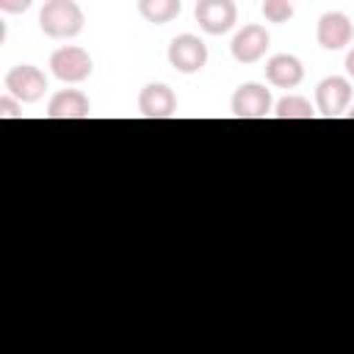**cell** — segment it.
Instances as JSON below:
<instances>
[{
	"label": "cell",
	"instance_id": "1",
	"mask_svg": "<svg viewBox=\"0 0 354 354\" xmlns=\"http://www.w3.org/2000/svg\"><path fill=\"white\" fill-rule=\"evenodd\" d=\"M83 8L77 0H44L39 11V28L50 39H75L83 30Z\"/></svg>",
	"mask_w": 354,
	"mask_h": 354
},
{
	"label": "cell",
	"instance_id": "2",
	"mask_svg": "<svg viewBox=\"0 0 354 354\" xmlns=\"http://www.w3.org/2000/svg\"><path fill=\"white\" fill-rule=\"evenodd\" d=\"M6 88L19 102H39L47 91V75L33 64H17L6 72Z\"/></svg>",
	"mask_w": 354,
	"mask_h": 354
},
{
	"label": "cell",
	"instance_id": "3",
	"mask_svg": "<svg viewBox=\"0 0 354 354\" xmlns=\"http://www.w3.org/2000/svg\"><path fill=\"white\" fill-rule=\"evenodd\" d=\"M50 69L61 83H83V80H88L94 64H91V55L83 47L66 44V47H58L50 55Z\"/></svg>",
	"mask_w": 354,
	"mask_h": 354
},
{
	"label": "cell",
	"instance_id": "4",
	"mask_svg": "<svg viewBox=\"0 0 354 354\" xmlns=\"http://www.w3.org/2000/svg\"><path fill=\"white\" fill-rule=\"evenodd\" d=\"M169 64L183 75H194L207 64V44L194 33H180L169 41Z\"/></svg>",
	"mask_w": 354,
	"mask_h": 354
},
{
	"label": "cell",
	"instance_id": "5",
	"mask_svg": "<svg viewBox=\"0 0 354 354\" xmlns=\"http://www.w3.org/2000/svg\"><path fill=\"white\" fill-rule=\"evenodd\" d=\"M194 17L199 28L210 36H221L235 28L238 22V8L232 0H199L194 8Z\"/></svg>",
	"mask_w": 354,
	"mask_h": 354
},
{
	"label": "cell",
	"instance_id": "6",
	"mask_svg": "<svg viewBox=\"0 0 354 354\" xmlns=\"http://www.w3.org/2000/svg\"><path fill=\"white\" fill-rule=\"evenodd\" d=\"M232 113L238 119H263L271 113V91L260 83H241L232 94Z\"/></svg>",
	"mask_w": 354,
	"mask_h": 354
},
{
	"label": "cell",
	"instance_id": "7",
	"mask_svg": "<svg viewBox=\"0 0 354 354\" xmlns=\"http://www.w3.org/2000/svg\"><path fill=\"white\" fill-rule=\"evenodd\" d=\"M351 102V83L348 77H340V75H332V77H324L315 88V111L324 113V116H340Z\"/></svg>",
	"mask_w": 354,
	"mask_h": 354
},
{
	"label": "cell",
	"instance_id": "8",
	"mask_svg": "<svg viewBox=\"0 0 354 354\" xmlns=\"http://www.w3.org/2000/svg\"><path fill=\"white\" fill-rule=\"evenodd\" d=\"M268 44H271L268 30H266L263 25H254V22H252V25H243V28L232 36L230 50H232V58H235L238 64H257V61L266 55Z\"/></svg>",
	"mask_w": 354,
	"mask_h": 354
},
{
	"label": "cell",
	"instance_id": "9",
	"mask_svg": "<svg viewBox=\"0 0 354 354\" xmlns=\"http://www.w3.org/2000/svg\"><path fill=\"white\" fill-rule=\"evenodd\" d=\"M354 36V25L343 11H326L318 19L315 39L324 50H343Z\"/></svg>",
	"mask_w": 354,
	"mask_h": 354
},
{
	"label": "cell",
	"instance_id": "10",
	"mask_svg": "<svg viewBox=\"0 0 354 354\" xmlns=\"http://www.w3.org/2000/svg\"><path fill=\"white\" fill-rule=\"evenodd\" d=\"M138 111L147 119H169L177 111V97L166 83H147L138 94Z\"/></svg>",
	"mask_w": 354,
	"mask_h": 354
},
{
	"label": "cell",
	"instance_id": "11",
	"mask_svg": "<svg viewBox=\"0 0 354 354\" xmlns=\"http://www.w3.org/2000/svg\"><path fill=\"white\" fill-rule=\"evenodd\" d=\"M301 77H304V66L296 55L279 53L266 61V80L277 88H296L301 83Z\"/></svg>",
	"mask_w": 354,
	"mask_h": 354
},
{
	"label": "cell",
	"instance_id": "12",
	"mask_svg": "<svg viewBox=\"0 0 354 354\" xmlns=\"http://www.w3.org/2000/svg\"><path fill=\"white\" fill-rule=\"evenodd\" d=\"M88 113H91V102L77 88H64V91L53 94V100L47 102L50 119H86Z\"/></svg>",
	"mask_w": 354,
	"mask_h": 354
},
{
	"label": "cell",
	"instance_id": "13",
	"mask_svg": "<svg viewBox=\"0 0 354 354\" xmlns=\"http://www.w3.org/2000/svg\"><path fill=\"white\" fill-rule=\"evenodd\" d=\"M183 11V0H138V14L147 22L166 25Z\"/></svg>",
	"mask_w": 354,
	"mask_h": 354
},
{
	"label": "cell",
	"instance_id": "14",
	"mask_svg": "<svg viewBox=\"0 0 354 354\" xmlns=\"http://www.w3.org/2000/svg\"><path fill=\"white\" fill-rule=\"evenodd\" d=\"M274 116H277V119H313V116H315V108L310 105L307 97L288 94V97H282V100L274 105Z\"/></svg>",
	"mask_w": 354,
	"mask_h": 354
},
{
	"label": "cell",
	"instance_id": "15",
	"mask_svg": "<svg viewBox=\"0 0 354 354\" xmlns=\"http://www.w3.org/2000/svg\"><path fill=\"white\" fill-rule=\"evenodd\" d=\"M296 3H299V0H263V17H266L268 22L282 25V22H288V19L293 17Z\"/></svg>",
	"mask_w": 354,
	"mask_h": 354
},
{
	"label": "cell",
	"instance_id": "16",
	"mask_svg": "<svg viewBox=\"0 0 354 354\" xmlns=\"http://www.w3.org/2000/svg\"><path fill=\"white\" fill-rule=\"evenodd\" d=\"M22 111H19V100H14L11 94L0 97V119H19Z\"/></svg>",
	"mask_w": 354,
	"mask_h": 354
},
{
	"label": "cell",
	"instance_id": "17",
	"mask_svg": "<svg viewBox=\"0 0 354 354\" xmlns=\"http://www.w3.org/2000/svg\"><path fill=\"white\" fill-rule=\"evenodd\" d=\"M30 3H33V0H0V8H3L6 14H22V11L30 8Z\"/></svg>",
	"mask_w": 354,
	"mask_h": 354
},
{
	"label": "cell",
	"instance_id": "18",
	"mask_svg": "<svg viewBox=\"0 0 354 354\" xmlns=\"http://www.w3.org/2000/svg\"><path fill=\"white\" fill-rule=\"evenodd\" d=\"M346 72H348V77H354V47L346 55Z\"/></svg>",
	"mask_w": 354,
	"mask_h": 354
},
{
	"label": "cell",
	"instance_id": "19",
	"mask_svg": "<svg viewBox=\"0 0 354 354\" xmlns=\"http://www.w3.org/2000/svg\"><path fill=\"white\" fill-rule=\"evenodd\" d=\"M348 119H354V108H351V111H348Z\"/></svg>",
	"mask_w": 354,
	"mask_h": 354
}]
</instances>
